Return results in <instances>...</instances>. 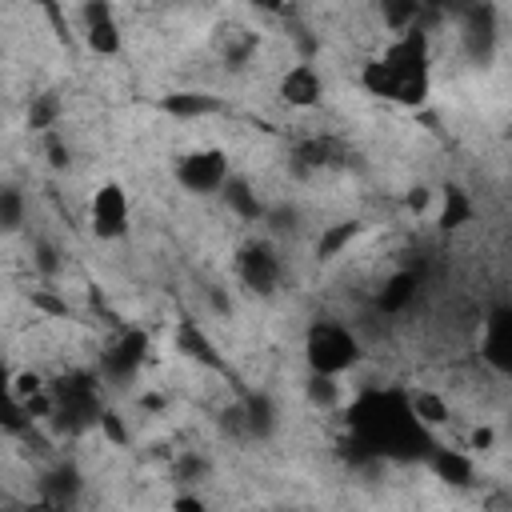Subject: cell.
Segmentation results:
<instances>
[{
	"instance_id": "1",
	"label": "cell",
	"mask_w": 512,
	"mask_h": 512,
	"mask_svg": "<svg viewBox=\"0 0 512 512\" xmlns=\"http://www.w3.org/2000/svg\"><path fill=\"white\" fill-rule=\"evenodd\" d=\"M48 392H52L48 424L60 436H80V432L96 428V420L104 412V400H100V388H96V372H64V376L48 380Z\"/></svg>"
},
{
	"instance_id": "2",
	"label": "cell",
	"mask_w": 512,
	"mask_h": 512,
	"mask_svg": "<svg viewBox=\"0 0 512 512\" xmlns=\"http://www.w3.org/2000/svg\"><path fill=\"white\" fill-rule=\"evenodd\" d=\"M364 356L356 332L340 320H312L308 324V336H304V360H308V372H332V376H344L348 368H356Z\"/></svg>"
},
{
	"instance_id": "3",
	"label": "cell",
	"mask_w": 512,
	"mask_h": 512,
	"mask_svg": "<svg viewBox=\"0 0 512 512\" xmlns=\"http://www.w3.org/2000/svg\"><path fill=\"white\" fill-rule=\"evenodd\" d=\"M172 176H176V184H180L184 192H192V196H212V192H220V184L232 176V160H228L224 148H192V152H184V156L176 160Z\"/></svg>"
},
{
	"instance_id": "4",
	"label": "cell",
	"mask_w": 512,
	"mask_h": 512,
	"mask_svg": "<svg viewBox=\"0 0 512 512\" xmlns=\"http://www.w3.org/2000/svg\"><path fill=\"white\" fill-rule=\"evenodd\" d=\"M128 224H132V204H128V192L124 184L116 180H104L92 200H88V228L96 240L112 244V240H124L128 236Z\"/></svg>"
},
{
	"instance_id": "5",
	"label": "cell",
	"mask_w": 512,
	"mask_h": 512,
	"mask_svg": "<svg viewBox=\"0 0 512 512\" xmlns=\"http://www.w3.org/2000/svg\"><path fill=\"white\" fill-rule=\"evenodd\" d=\"M236 276H240V284H244L252 296H272V292L280 288V276H284L280 252H276L268 240H248V244L236 252Z\"/></svg>"
},
{
	"instance_id": "6",
	"label": "cell",
	"mask_w": 512,
	"mask_h": 512,
	"mask_svg": "<svg viewBox=\"0 0 512 512\" xmlns=\"http://www.w3.org/2000/svg\"><path fill=\"white\" fill-rule=\"evenodd\" d=\"M460 24V36H464V48L472 60H488L492 48H496V4L492 0H472L468 8H460L452 16Z\"/></svg>"
},
{
	"instance_id": "7",
	"label": "cell",
	"mask_w": 512,
	"mask_h": 512,
	"mask_svg": "<svg viewBox=\"0 0 512 512\" xmlns=\"http://www.w3.org/2000/svg\"><path fill=\"white\" fill-rule=\"evenodd\" d=\"M144 356H148V336H144L140 328H124V332L100 352V376L124 384V380L136 376V368L144 364Z\"/></svg>"
},
{
	"instance_id": "8",
	"label": "cell",
	"mask_w": 512,
	"mask_h": 512,
	"mask_svg": "<svg viewBox=\"0 0 512 512\" xmlns=\"http://www.w3.org/2000/svg\"><path fill=\"white\" fill-rule=\"evenodd\" d=\"M480 360L496 376H508L512 372V308L508 304H496L488 312L484 332H480Z\"/></svg>"
},
{
	"instance_id": "9",
	"label": "cell",
	"mask_w": 512,
	"mask_h": 512,
	"mask_svg": "<svg viewBox=\"0 0 512 512\" xmlns=\"http://www.w3.org/2000/svg\"><path fill=\"white\" fill-rule=\"evenodd\" d=\"M80 20H84V44H88V52L116 56L124 48V36H120L112 0H84L80 4Z\"/></svg>"
},
{
	"instance_id": "10",
	"label": "cell",
	"mask_w": 512,
	"mask_h": 512,
	"mask_svg": "<svg viewBox=\"0 0 512 512\" xmlns=\"http://www.w3.org/2000/svg\"><path fill=\"white\" fill-rule=\"evenodd\" d=\"M276 92H280V100H284L288 108H316V104L324 100V76H320L312 64H292V68L280 76Z\"/></svg>"
},
{
	"instance_id": "11",
	"label": "cell",
	"mask_w": 512,
	"mask_h": 512,
	"mask_svg": "<svg viewBox=\"0 0 512 512\" xmlns=\"http://www.w3.org/2000/svg\"><path fill=\"white\" fill-rule=\"evenodd\" d=\"M156 108L172 120H204V116H216L224 112V100L204 92V88H176V92H164L156 100Z\"/></svg>"
},
{
	"instance_id": "12",
	"label": "cell",
	"mask_w": 512,
	"mask_h": 512,
	"mask_svg": "<svg viewBox=\"0 0 512 512\" xmlns=\"http://www.w3.org/2000/svg\"><path fill=\"white\" fill-rule=\"evenodd\" d=\"M36 488H40V500H44V504H52V508H68V504L80 500V492H84V476L76 472V464L56 460L52 468L40 472Z\"/></svg>"
},
{
	"instance_id": "13",
	"label": "cell",
	"mask_w": 512,
	"mask_h": 512,
	"mask_svg": "<svg viewBox=\"0 0 512 512\" xmlns=\"http://www.w3.org/2000/svg\"><path fill=\"white\" fill-rule=\"evenodd\" d=\"M424 460H428V468H432V476L436 480H444V484H452V488H464V484H472V456L468 452H460V448H448V444H432L428 452H424Z\"/></svg>"
},
{
	"instance_id": "14",
	"label": "cell",
	"mask_w": 512,
	"mask_h": 512,
	"mask_svg": "<svg viewBox=\"0 0 512 512\" xmlns=\"http://www.w3.org/2000/svg\"><path fill=\"white\" fill-rule=\"evenodd\" d=\"M436 196H440V212H436V228H440V232H460L464 224H472L476 204H472L468 188H460V184H444Z\"/></svg>"
},
{
	"instance_id": "15",
	"label": "cell",
	"mask_w": 512,
	"mask_h": 512,
	"mask_svg": "<svg viewBox=\"0 0 512 512\" xmlns=\"http://www.w3.org/2000/svg\"><path fill=\"white\" fill-rule=\"evenodd\" d=\"M364 236V224L360 220H336V224H328V228H320V236H316V260L320 264H332V260H340L356 240Z\"/></svg>"
},
{
	"instance_id": "16",
	"label": "cell",
	"mask_w": 512,
	"mask_h": 512,
	"mask_svg": "<svg viewBox=\"0 0 512 512\" xmlns=\"http://www.w3.org/2000/svg\"><path fill=\"white\" fill-rule=\"evenodd\" d=\"M220 196H224V208H232L240 220H248V224H260L264 220V200H260V192L244 180V176H228L224 184H220Z\"/></svg>"
},
{
	"instance_id": "17",
	"label": "cell",
	"mask_w": 512,
	"mask_h": 512,
	"mask_svg": "<svg viewBox=\"0 0 512 512\" xmlns=\"http://www.w3.org/2000/svg\"><path fill=\"white\" fill-rule=\"evenodd\" d=\"M176 348H180L188 360H196V364H204V368H212V372H224V356L216 352V344H212L192 320H180V324H176Z\"/></svg>"
},
{
	"instance_id": "18",
	"label": "cell",
	"mask_w": 512,
	"mask_h": 512,
	"mask_svg": "<svg viewBox=\"0 0 512 512\" xmlns=\"http://www.w3.org/2000/svg\"><path fill=\"white\" fill-rule=\"evenodd\" d=\"M404 400H408L412 420H416L420 428H428V432H436V428H444V424L452 420L448 400H444L440 392H432V388H416V392H408Z\"/></svg>"
},
{
	"instance_id": "19",
	"label": "cell",
	"mask_w": 512,
	"mask_h": 512,
	"mask_svg": "<svg viewBox=\"0 0 512 512\" xmlns=\"http://www.w3.org/2000/svg\"><path fill=\"white\" fill-rule=\"evenodd\" d=\"M240 416H244V436L268 440L276 432V404L268 392H248L240 404Z\"/></svg>"
},
{
	"instance_id": "20",
	"label": "cell",
	"mask_w": 512,
	"mask_h": 512,
	"mask_svg": "<svg viewBox=\"0 0 512 512\" xmlns=\"http://www.w3.org/2000/svg\"><path fill=\"white\" fill-rule=\"evenodd\" d=\"M304 400H308L312 408H320V412H336V408L344 404V384H340V376H332V372H308V380H304Z\"/></svg>"
},
{
	"instance_id": "21",
	"label": "cell",
	"mask_w": 512,
	"mask_h": 512,
	"mask_svg": "<svg viewBox=\"0 0 512 512\" xmlns=\"http://www.w3.org/2000/svg\"><path fill=\"white\" fill-rule=\"evenodd\" d=\"M416 272H396V276H388L384 280V288H380V312H404L412 300H416Z\"/></svg>"
},
{
	"instance_id": "22",
	"label": "cell",
	"mask_w": 512,
	"mask_h": 512,
	"mask_svg": "<svg viewBox=\"0 0 512 512\" xmlns=\"http://www.w3.org/2000/svg\"><path fill=\"white\" fill-rule=\"evenodd\" d=\"M380 20L396 36V32H408V28L424 24V12H420V0H380Z\"/></svg>"
},
{
	"instance_id": "23",
	"label": "cell",
	"mask_w": 512,
	"mask_h": 512,
	"mask_svg": "<svg viewBox=\"0 0 512 512\" xmlns=\"http://www.w3.org/2000/svg\"><path fill=\"white\" fill-rule=\"evenodd\" d=\"M392 84H396V72H392V64H388L384 56L364 60V68H360V88H364L368 96L388 100V96H392Z\"/></svg>"
},
{
	"instance_id": "24",
	"label": "cell",
	"mask_w": 512,
	"mask_h": 512,
	"mask_svg": "<svg viewBox=\"0 0 512 512\" xmlns=\"http://www.w3.org/2000/svg\"><path fill=\"white\" fill-rule=\"evenodd\" d=\"M60 116H64V104H60V96H52V92H40V96H32V104H28V132H52L56 124H60Z\"/></svg>"
},
{
	"instance_id": "25",
	"label": "cell",
	"mask_w": 512,
	"mask_h": 512,
	"mask_svg": "<svg viewBox=\"0 0 512 512\" xmlns=\"http://www.w3.org/2000/svg\"><path fill=\"white\" fill-rule=\"evenodd\" d=\"M8 380H12V368H8V364H0V428H4V432H28V428H32V420H28V416H24V408L12 400Z\"/></svg>"
},
{
	"instance_id": "26",
	"label": "cell",
	"mask_w": 512,
	"mask_h": 512,
	"mask_svg": "<svg viewBox=\"0 0 512 512\" xmlns=\"http://www.w3.org/2000/svg\"><path fill=\"white\" fill-rule=\"evenodd\" d=\"M24 212H28L24 192L12 188V184H0V232L4 236H12V232L24 228Z\"/></svg>"
},
{
	"instance_id": "27",
	"label": "cell",
	"mask_w": 512,
	"mask_h": 512,
	"mask_svg": "<svg viewBox=\"0 0 512 512\" xmlns=\"http://www.w3.org/2000/svg\"><path fill=\"white\" fill-rule=\"evenodd\" d=\"M32 268L40 272V276H60V268H64V256H60V248L52 244V240H44V236H36L32 240Z\"/></svg>"
},
{
	"instance_id": "28",
	"label": "cell",
	"mask_w": 512,
	"mask_h": 512,
	"mask_svg": "<svg viewBox=\"0 0 512 512\" xmlns=\"http://www.w3.org/2000/svg\"><path fill=\"white\" fill-rule=\"evenodd\" d=\"M8 388H12V400H16V404H24V400H32L36 392H44V388H48V380H44L40 372H32V368H24V372H12V380H8Z\"/></svg>"
},
{
	"instance_id": "29",
	"label": "cell",
	"mask_w": 512,
	"mask_h": 512,
	"mask_svg": "<svg viewBox=\"0 0 512 512\" xmlns=\"http://www.w3.org/2000/svg\"><path fill=\"white\" fill-rule=\"evenodd\" d=\"M44 156H48V168H56V172H64L72 164V152H68V144H64V136L56 128L44 132Z\"/></svg>"
},
{
	"instance_id": "30",
	"label": "cell",
	"mask_w": 512,
	"mask_h": 512,
	"mask_svg": "<svg viewBox=\"0 0 512 512\" xmlns=\"http://www.w3.org/2000/svg\"><path fill=\"white\" fill-rule=\"evenodd\" d=\"M208 476V460L200 456V452H184L180 460H176V480L180 484H196V480H204Z\"/></svg>"
},
{
	"instance_id": "31",
	"label": "cell",
	"mask_w": 512,
	"mask_h": 512,
	"mask_svg": "<svg viewBox=\"0 0 512 512\" xmlns=\"http://www.w3.org/2000/svg\"><path fill=\"white\" fill-rule=\"evenodd\" d=\"M96 428L112 440V444H128V424L120 420V412H112V408H104L100 412V420H96Z\"/></svg>"
},
{
	"instance_id": "32",
	"label": "cell",
	"mask_w": 512,
	"mask_h": 512,
	"mask_svg": "<svg viewBox=\"0 0 512 512\" xmlns=\"http://www.w3.org/2000/svg\"><path fill=\"white\" fill-rule=\"evenodd\" d=\"M432 200H436V192H432L428 184H412V188L404 192V208H408L412 216H424V212L432 208Z\"/></svg>"
},
{
	"instance_id": "33",
	"label": "cell",
	"mask_w": 512,
	"mask_h": 512,
	"mask_svg": "<svg viewBox=\"0 0 512 512\" xmlns=\"http://www.w3.org/2000/svg\"><path fill=\"white\" fill-rule=\"evenodd\" d=\"M44 12H48V20H52V28H56V36L68 44L72 36H68V20H64V8H60V0H36Z\"/></svg>"
},
{
	"instance_id": "34",
	"label": "cell",
	"mask_w": 512,
	"mask_h": 512,
	"mask_svg": "<svg viewBox=\"0 0 512 512\" xmlns=\"http://www.w3.org/2000/svg\"><path fill=\"white\" fill-rule=\"evenodd\" d=\"M492 440H496V432H492L488 424H476V428L468 432V448H472V452H488Z\"/></svg>"
},
{
	"instance_id": "35",
	"label": "cell",
	"mask_w": 512,
	"mask_h": 512,
	"mask_svg": "<svg viewBox=\"0 0 512 512\" xmlns=\"http://www.w3.org/2000/svg\"><path fill=\"white\" fill-rule=\"evenodd\" d=\"M32 304L44 308V312H52V316H68V304L56 300V296H48V292H32Z\"/></svg>"
},
{
	"instance_id": "36",
	"label": "cell",
	"mask_w": 512,
	"mask_h": 512,
	"mask_svg": "<svg viewBox=\"0 0 512 512\" xmlns=\"http://www.w3.org/2000/svg\"><path fill=\"white\" fill-rule=\"evenodd\" d=\"M420 12H424V24L428 20H440L448 12V0H420Z\"/></svg>"
},
{
	"instance_id": "37",
	"label": "cell",
	"mask_w": 512,
	"mask_h": 512,
	"mask_svg": "<svg viewBox=\"0 0 512 512\" xmlns=\"http://www.w3.org/2000/svg\"><path fill=\"white\" fill-rule=\"evenodd\" d=\"M208 300H212V312H220V316H228V312H232V300H228V292H220V288H208Z\"/></svg>"
},
{
	"instance_id": "38",
	"label": "cell",
	"mask_w": 512,
	"mask_h": 512,
	"mask_svg": "<svg viewBox=\"0 0 512 512\" xmlns=\"http://www.w3.org/2000/svg\"><path fill=\"white\" fill-rule=\"evenodd\" d=\"M172 504H176L180 512H200V508H204V500H200V496H176Z\"/></svg>"
},
{
	"instance_id": "39",
	"label": "cell",
	"mask_w": 512,
	"mask_h": 512,
	"mask_svg": "<svg viewBox=\"0 0 512 512\" xmlns=\"http://www.w3.org/2000/svg\"><path fill=\"white\" fill-rule=\"evenodd\" d=\"M248 4H252V8H264V12H276L284 0H248Z\"/></svg>"
},
{
	"instance_id": "40",
	"label": "cell",
	"mask_w": 512,
	"mask_h": 512,
	"mask_svg": "<svg viewBox=\"0 0 512 512\" xmlns=\"http://www.w3.org/2000/svg\"><path fill=\"white\" fill-rule=\"evenodd\" d=\"M144 408H164V396H144Z\"/></svg>"
},
{
	"instance_id": "41",
	"label": "cell",
	"mask_w": 512,
	"mask_h": 512,
	"mask_svg": "<svg viewBox=\"0 0 512 512\" xmlns=\"http://www.w3.org/2000/svg\"><path fill=\"white\" fill-rule=\"evenodd\" d=\"M4 500H8V496H4V492H0V504H4Z\"/></svg>"
}]
</instances>
